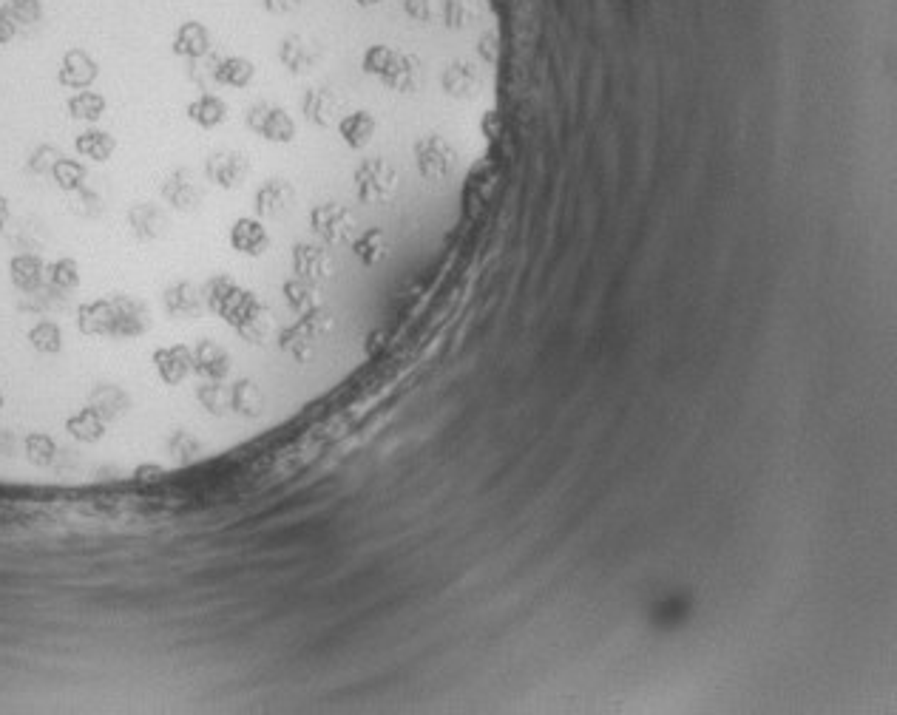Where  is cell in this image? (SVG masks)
Returning <instances> with one entry per match:
<instances>
[{"label": "cell", "instance_id": "6da1fadb", "mask_svg": "<svg viewBox=\"0 0 897 715\" xmlns=\"http://www.w3.org/2000/svg\"><path fill=\"white\" fill-rule=\"evenodd\" d=\"M352 182H355V196L364 205H389L398 196V171L381 157L364 159L355 168Z\"/></svg>", "mask_w": 897, "mask_h": 715}, {"label": "cell", "instance_id": "7a4b0ae2", "mask_svg": "<svg viewBox=\"0 0 897 715\" xmlns=\"http://www.w3.org/2000/svg\"><path fill=\"white\" fill-rule=\"evenodd\" d=\"M310 227L324 245H347L355 242V216L350 208L338 205V202H324L310 210Z\"/></svg>", "mask_w": 897, "mask_h": 715}, {"label": "cell", "instance_id": "3957f363", "mask_svg": "<svg viewBox=\"0 0 897 715\" xmlns=\"http://www.w3.org/2000/svg\"><path fill=\"white\" fill-rule=\"evenodd\" d=\"M247 128L256 131L267 142H282V145H287V142L296 140V123H293V117L284 111L282 105H253L247 111Z\"/></svg>", "mask_w": 897, "mask_h": 715}, {"label": "cell", "instance_id": "277c9868", "mask_svg": "<svg viewBox=\"0 0 897 715\" xmlns=\"http://www.w3.org/2000/svg\"><path fill=\"white\" fill-rule=\"evenodd\" d=\"M97 63L91 60V54L83 52V49H69L60 60V69H57V83L69 91H83V88L94 86L97 80Z\"/></svg>", "mask_w": 897, "mask_h": 715}, {"label": "cell", "instance_id": "5b68a950", "mask_svg": "<svg viewBox=\"0 0 897 715\" xmlns=\"http://www.w3.org/2000/svg\"><path fill=\"white\" fill-rule=\"evenodd\" d=\"M296 202V188L284 179H267L256 191V210L264 219H279Z\"/></svg>", "mask_w": 897, "mask_h": 715}, {"label": "cell", "instance_id": "8992f818", "mask_svg": "<svg viewBox=\"0 0 897 715\" xmlns=\"http://www.w3.org/2000/svg\"><path fill=\"white\" fill-rule=\"evenodd\" d=\"M230 245H233V250L245 253V256H262L264 250L270 247L267 227L259 219L242 216V219H236V225L230 230Z\"/></svg>", "mask_w": 897, "mask_h": 715}, {"label": "cell", "instance_id": "52a82bcc", "mask_svg": "<svg viewBox=\"0 0 897 715\" xmlns=\"http://www.w3.org/2000/svg\"><path fill=\"white\" fill-rule=\"evenodd\" d=\"M250 174V162L236 151H222L208 162V176L222 188H236L242 185Z\"/></svg>", "mask_w": 897, "mask_h": 715}, {"label": "cell", "instance_id": "ba28073f", "mask_svg": "<svg viewBox=\"0 0 897 715\" xmlns=\"http://www.w3.org/2000/svg\"><path fill=\"white\" fill-rule=\"evenodd\" d=\"M375 131H378V123H375L370 111H350L338 125L341 140L347 142V148H352V151H364L375 137Z\"/></svg>", "mask_w": 897, "mask_h": 715}, {"label": "cell", "instance_id": "9c48e42d", "mask_svg": "<svg viewBox=\"0 0 897 715\" xmlns=\"http://www.w3.org/2000/svg\"><path fill=\"white\" fill-rule=\"evenodd\" d=\"M174 52L179 57H188V60L205 57V54L211 52V32L199 20L182 23L174 35Z\"/></svg>", "mask_w": 897, "mask_h": 715}, {"label": "cell", "instance_id": "30bf717a", "mask_svg": "<svg viewBox=\"0 0 897 715\" xmlns=\"http://www.w3.org/2000/svg\"><path fill=\"white\" fill-rule=\"evenodd\" d=\"M352 253H355V259L361 264L378 267V264L389 256L387 233H384L381 227H367V230L352 242Z\"/></svg>", "mask_w": 897, "mask_h": 715}, {"label": "cell", "instance_id": "8fae6325", "mask_svg": "<svg viewBox=\"0 0 897 715\" xmlns=\"http://www.w3.org/2000/svg\"><path fill=\"white\" fill-rule=\"evenodd\" d=\"M213 77L222 83V86H230V88H247L253 83V77H256V66L247 60V57H239V54H233V57H225L216 71H213Z\"/></svg>", "mask_w": 897, "mask_h": 715}, {"label": "cell", "instance_id": "7c38bea8", "mask_svg": "<svg viewBox=\"0 0 897 715\" xmlns=\"http://www.w3.org/2000/svg\"><path fill=\"white\" fill-rule=\"evenodd\" d=\"M188 114H191V120H194L196 125H202V128H216V125H222L228 120V105H225V100H219L216 94H205V97H199L196 103H191Z\"/></svg>", "mask_w": 897, "mask_h": 715}, {"label": "cell", "instance_id": "4fadbf2b", "mask_svg": "<svg viewBox=\"0 0 897 715\" xmlns=\"http://www.w3.org/2000/svg\"><path fill=\"white\" fill-rule=\"evenodd\" d=\"M6 9H9V15L18 26H29V23H35L40 18V3L37 0H9Z\"/></svg>", "mask_w": 897, "mask_h": 715}, {"label": "cell", "instance_id": "5bb4252c", "mask_svg": "<svg viewBox=\"0 0 897 715\" xmlns=\"http://www.w3.org/2000/svg\"><path fill=\"white\" fill-rule=\"evenodd\" d=\"M15 35H18V23L12 20L6 6H0V46H6Z\"/></svg>", "mask_w": 897, "mask_h": 715}]
</instances>
